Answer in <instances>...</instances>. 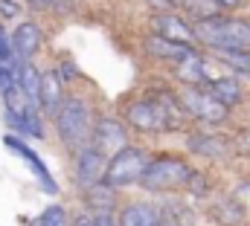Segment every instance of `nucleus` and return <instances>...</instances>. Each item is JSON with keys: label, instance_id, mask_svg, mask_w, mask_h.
I'll use <instances>...</instances> for the list:
<instances>
[{"label": "nucleus", "instance_id": "f257e3e1", "mask_svg": "<svg viewBox=\"0 0 250 226\" xmlns=\"http://www.w3.org/2000/svg\"><path fill=\"white\" fill-rule=\"evenodd\" d=\"M195 38L204 41L207 47L227 53V50H250V20L242 18H198L195 20Z\"/></svg>", "mask_w": 250, "mask_h": 226}, {"label": "nucleus", "instance_id": "f03ea898", "mask_svg": "<svg viewBox=\"0 0 250 226\" xmlns=\"http://www.w3.org/2000/svg\"><path fill=\"white\" fill-rule=\"evenodd\" d=\"M148 154L137 145H123L120 151L111 154L108 160V169H105V183L114 186V188H125V186H134L143 180V174L148 169Z\"/></svg>", "mask_w": 250, "mask_h": 226}, {"label": "nucleus", "instance_id": "7ed1b4c3", "mask_svg": "<svg viewBox=\"0 0 250 226\" xmlns=\"http://www.w3.org/2000/svg\"><path fill=\"white\" fill-rule=\"evenodd\" d=\"M192 169L178 157H157L148 163V169L143 174L140 186L148 191H172V188H184L192 183Z\"/></svg>", "mask_w": 250, "mask_h": 226}, {"label": "nucleus", "instance_id": "20e7f679", "mask_svg": "<svg viewBox=\"0 0 250 226\" xmlns=\"http://www.w3.org/2000/svg\"><path fill=\"white\" fill-rule=\"evenodd\" d=\"M56 122H59V136H62V142L67 148H73V151H79V148H84L87 145V139H90V113H87V105L82 102V99H64L62 111L56 116Z\"/></svg>", "mask_w": 250, "mask_h": 226}, {"label": "nucleus", "instance_id": "39448f33", "mask_svg": "<svg viewBox=\"0 0 250 226\" xmlns=\"http://www.w3.org/2000/svg\"><path fill=\"white\" fill-rule=\"evenodd\" d=\"M184 108H187L192 116H198V119H204V122H209V125H218V122H224L227 119V105L221 102V99H215L209 90L204 93V90H198V87H187L184 90Z\"/></svg>", "mask_w": 250, "mask_h": 226}, {"label": "nucleus", "instance_id": "423d86ee", "mask_svg": "<svg viewBox=\"0 0 250 226\" xmlns=\"http://www.w3.org/2000/svg\"><path fill=\"white\" fill-rule=\"evenodd\" d=\"M105 169H108V160H105V151L99 145H84L79 148V163H76V186L79 188H90L96 183L105 180Z\"/></svg>", "mask_w": 250, "mask_h": 226}, {"label": "nucleus", "instance_id": "0eeeda50", "mask_svg": "<svg viewBox=\"0 0 250 226\" xmlns=\"http://www.w3.org/2000/svg\"><path fill=\"white\" fill-rule=\"evenodd\" d=\"M128 125L148 133V131H163V128H169V119H166V113H163V108H160L157 102L143 99V102L128 105Z\"/></svg>", "mask_w": 250, "mask_h": 226}, {"label": "nucleus", "instance_id": "6e6552de", "mask_svg": "<svg viewBox=\"0 0 250 226\" xmlns=\"http://www.w3.org/2000/svg\"><path fill=\"white\" fill-rule=\"evenodd\" d=\"M146 50H148V56L160 58V61H172V64H184V61L195 56L192 44H181V41H172V38H163V35L148 38Z\"/></svg>", "mask_w": 250, "mask_h": 226}, {"label": "nucleus", "instance_id": "1a4fd4ad", "mask_svg": "<svg viewBox=\"0 0 250 226\" xmlns=\"http://www.w3.org/2000/svg\"><path fill=\"white\" fill-rule=\"evenodd\" d=\"M125 125L123 122H117V119H99L96 122V131H93V145H99L105 154H114V151H120L125 142Z\"/></svg>", "mask_w": 250, "mask_h": 226}, {"label": "nucleus", "instance_id": "9d476101", "mask_svg": "<svg viewBox=\"0 0 250 226\" xmlns=\"http://www.w3.org/2000/svg\"><path fill=\"white\" fill-rule=\"evenodd\" d=\"M41 44H44V32H41V26L32 23V20H23V23L12 32V47H15V53L21 58H32L41 50Z\"/></svg>", "mask_w": 250, "mask_h": 226}, {"label": "nucleus", "instance_id": "9b49d317", "mask_svg": "<svg viewBox=\"0 0 250 226\" xmlns=\"http://www.w3.org/2000/svg\"><path fill=\"white\" fill-rule=\"evenodd\" d=\"M154 26H157V35H163V38H172V41H181V44L198 41V38H195V29H192L189 23H184L178 15H172V12L157 15V18H154Z\"/></svg>", "mask_w": 250, "mask_h": 226}, {"label": "nucleus", "instance_id": "f8f14e48", "mask_svg": "<svg viewBox=\"0 0 250 226\" xmlns=\"http://www.w3.org/2000/svg\"><path fill=\"white\" fill-rule=\"evenodd\" d=\"M120 226H163V218L151 203H131L120 212Z\"/></svg>", "mask_w": 250, "mask_h": 226}, {"label": "nucleus", "instance_id": "ddd939ff", "mask_svg": "<svg viewBox=\"0 0 250 226\" xmlns=\"http://www.w3.org/2000/svg\"><path fill=\"white\" fill-rule=\"evenodd\" d=\"M38 105L44 108V113H50V116H59V111H62V105H64V99H62V78H59V73H56V70L44 73V78H41V99H38Z\"/></svg>", "mask_w": 250, "mask_h": 226}, {"label": "nucleus", "instance_id": "4468645a", "mask_svg": "<svg viewBox=\"0 0 250 226\" xmlns=\"http://www.w3.org/2000/svg\"><path fill=\"white\" fill-rule=\"evenodd\" d=\"M3 142H6V148H9V151H15L18 157H23V160H26V163H29L32 169L38 171V177H41V183H44V188H47V191H56V186L50 183V171H47V166H44V163L38 160V154H35L32 148H26V145H23V142H21L18 136H6Z\"/></svg>", "mask_w": 250, "mask_h": 226}, {"label": "nucleus", "instance_id": "2eb2a0df", "mask_svg": "<svg viewBox=\"0 0 250 226\" xmlns=\"http://www.w3.org/2000/svg\"><path fill=\"white\" fill-rule=\"evenodd\" d=\"M15 73H18V84H21V90H23L32 102H38V99H41V78H44V73H38L29 61L18 64Z\"/></svg>", "mask_w": 250, "mask_h": 226}, {"label": "nucleus", "instance_id": "dca6fc26", "mask_svg": "<svg viewBox=\"0 0 250 226\" xmlns=\"http://www.w3.org/2000/svg\"><path fill=\"white\" fill-rule=\"evenodd\" d=\"M209 93H212L215 99H221L227 108H233V105L242 102V87H239L236 78H212V81H209Z\"/></svg>", "mask_w": 250, "mask_h": 226}, {"label": "nucleus", "instance_id": "f3484780", "mask_svg": "<svg viewBox=\"0 0 250 226\" xmlns=\"http://www.w3.org/2000/svg\"><path fill=\"white\" fill-rule=\"evenodd\" d=\"M84 191H87V203L93 209H99V212H111L114 209V186H108L105 180L90 186V188H84Z\"/></svg>", "mask_w": 250, "mask_h": 226}, {"label": "nucleus", "instance_id": "a211bd4d", "mask_svg": "<svg viewBox=\"0 0 250 226\" xmlns=\"http://www.w3.org/2000/svg\"><path fill=\"white\" fill-rule=\"evenodd\" d=\"M189 148L204 157H221L227 151V142L218 136H195V139H189Z\"/></svg>", "mask_w": 250, "mask_h": 226}, {"label": "nucleus", "instance_id": "6ab92c4d", "mask_svg": "<svg viewBox=\"0 0 250 226\" xmlns=\"http://www.w3.org/2000/svg\"><path fill=\"white\" fill-rule=\"evenodd\" d=\"M224 58L227 67H233L236 73H245L250 75V50H227V53H218Z\"/></svg>", "mask_w": 250, "mask_h": 226}, {"label": "nucleus", "instance_id": "aec40b11", "mask_svg": "<svg viewBox=\"0 0 250 226\" xmlns=\"http://www.w3.org/2000/svg\"><path fill=\"white\" fill-rule=\"evenodd\" d=\"M38 224L41 226H67V215H64L62 206H47L44 215L38 218Z\"/></svg>", "mask_w": 250, "mask_h": 226}, {"label": "nucleus", "instance_id": "412c9836", "mask_svg": "<svg viewBox=\"0 0 250 226\" xmlns=\"http://www.w3.org/2000/svg\"><path fill=\"white\" fill-rule=\"evenodd\" d=\"M0 15H3V18H18V15H21L18 0H0Z\"/></svg>", "mask_w": 250, "mask_h": 226}, {"label": "nucleus", "instance_id": "4be33fe9", "mask_svg": "<svg viewBox=\"0 0 250 226\" xmlns=\"http://www.w3.org/2000/svg\"><path fill=\"white\" fill-rule=\"evenodd\" d=\"M12 50H15V47H9V38H6V32L0 29V61L9 64V61H12Z\"/></svg>", "mask_w": 250, "mask_h": 226}, {"label": "nucleus", "instance_id": "5701e85b", "mask_svg": "<svg viewBox=\"0 0 250 226\" xmlns=\"http://www.w3.org/2000/svg\"><path fill=\"white\" fill-rule=\"evenodd\" d=\"M96 221H99V226H120V221L114 224V218H111L108 212H99V215H96Z\"/></svg>", "mask_w": 250, "mask_h": 226}, {"label": "nucleus", "instance_id": "b1692460", "mask_svg": "<svg viewBox=\"0 0 250 226\" xmlns=\"http://www.w3.org/2000/svg\"><path fill=\"white\" fill-rule=\"evenodd\" d=\"M76 226H99V221L96 218H87V215H79L76 218Z\"/></svg>", "mask_w": 250, "mask_h": 226}, {"label": "nucleus", "instance_id": "393cba45", "mask_svg": "<svg viewBox=\"0 0 250 226\" xmlns=\"http://www.w3.org/2000/svg\"><path fill=\"white\" fill-rule=\"evenodd\" d=\"M29 3H32L35 9H47V6H56L59 0H29Z\"/></svg>", "mask_w": 250, "mask_h": 226}, {"label": "nucleus", "instance_id": "a878e982", "mask_svg": "<svg viewBox=\"0 0 250 226\" xmlns=\"http://www.w3.org/2000/svg\"><path fill=\"white\" fill-rule=\"evenodd\" d=\"M215 3H218L221 9H236V6H239L242 0H215Z\"/></svg>", "mask_w": 250, "mask_h": 226}]
</instances>
